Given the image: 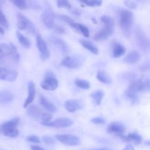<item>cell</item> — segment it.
<instances>
[{
  "mask_svg": "<svg viewBox=\"0 0 150 150\" xmlns=\"http://www.w3.org/2000/svg\"><path fill=\"white\" fill-rule=\"evenodd\" d=\"M10 49H11V56L13 57V60H14L16 62H18L19 59H20V56H19L18 52V50L16 48V47L13 45V43L10 44Z\"/></svg>",
  "mask_w": 150,
  "mask_h": 150,
  "instance_id": "33",
  "label": "cell"
},
{
  "mask_svg": "<svg viewBox=\"0 0 150 150\" xmlns=\"http://www.w3.org/2000/svg\"><path fill=\"white\" fill-rule=\"evenodd\" d=\"M120 138L124 142H133L135 144H140L143 142V139H142V136L136 133H130L128 135H127V136L122 135V136H120Z\"/></svg>",
  "mask_w": 150,
  "mask_h": 150,
  "instance_id": "16",
  "label": "cell"
},
{
  "mask_svg": "<svg viewBox=\"0 0 150 150\" xmlns=\"http://www.w3.org/2000/svg\"><path fill=\"white\" fill-rule=\"evenodd\" d=\"M57 17H58L60 20L63 21L64 22H66V23H68V24L70 25L71 27H73V25H74V23H76V22H75L71 18L69 17V16H66V15H57Z\"/></svg>",
  "mask_w": 150,
  "mask_h": 150,
  "instance_id": "35",
  "label": "cell"
},
{
  "mask_svg": "<svg viewBox=\"0 0 150 150\" xmlns=\"http://www.w3.org/2000/svg\"><path fill=\"white\" fill-rule=\"evenodd\" d=\"M71 13H73V14L76 15V16H79V15L81 14V13H80V12H79V10H76H76H73V11H72Z\"/></svg>",
  "mask_w": 150,
  "mask_h": 150,
  "instance_id": "47",
  "label": "cell"
},
{
  "mask_svg": "<svg viewBox=\"0 0 150 150\" xmlns=\"http://www.w3.org/2000/svg\"></svg>",
  "mask_w": 150,
  "mask_h": 150,
  "instance_id": "53",
  "label": "cell"
},
{
  "mask_svg": "<svg viewBox=\"0 0 150 150\" xmlns=\"http://www.w3.org/2000/svg\"><path fill=\"white\" fill-rule=\"evenodd\" d=\"M64 107L69 112L73 113L81 108V103L78 100H69L64 103Z\"/></svg>",
  "mask_w": 150,
  "mask_h": 150,
  "instance_id": "19",
  "label": "cell"
},
{
  "mask_svg": "<svg viewBox=\"0 0 150 150\" xmlns=\"http://www.w3.org/2000/svg\"><path fill=\"white\" fill-rule=\"evenodd\" d=\"M140 70L141 71H147V70H149V61L146 62V63L142 64V66L140 67Z\"/></svg>",
  "mask_w": 150,
  "mask_h": 150,
  "instance_id": "44",
  "label": "cell"
},
{
  "mask_svg": "<svg viewBox=\"0 0 150 150\" xmlns=\"http://www.w3.org/2000/svg\"><path fill=\"white\" fill-rule=\"evenodd\" d=\"M83 63V59L80 56H67L62 60L61 64L63 67H67L70 69L78 68Z\"/></svg>",
  "mask_w": 150,
  "mask_h": 150,
  "instance_id": "8",
  "label": "cell"
},
{
  "mask_svg": "<svg viewBox=\"0 0 150 150\" xmlns=\"http://www.w3.org/2000/svg\"><path fill=\"white\" fill-rule=\"evenodd\" d=\"M17 18V26L18 29H21V30L26 31V32H28L30 34L35 33L36 29H35V25L24 15H23L22 13H18Z\"/></svg>",
  "mask_w": 150,
  "mask_h": 150,
  "instance_id": "6",
  "label": "cell"
},
{
  "mask_svg": "<svg viewBox=\"0 0 150 150\" xmlns=\"http://www.w3.org/2000/svg\"><path fill=\"white\" fill-rule=\"evenodd\" d=\"M133 22H134V15L133 12L126 9H122L120 13L119 24L125 36H130Z\"/></svg>",
  "mask_w": 150,
  "mask_h": 150,
  "instance_id": "1",
  "label": "cell"
},
{
  "mask_svg": "<svg viewBox=\"0 0 150 150\" xmlns=\"http://www.w3.org/2000/svg\"><path fill=\"white\" fill-rule=\"evenodd\" d=\"M135 38H136V44L141 49L144 51H148L149 47V39L141 26H138L136 27L135 31Z\"/></svg>",
  "mask_w": 150,
  "mask_h": 150,
  "instance_id": "4",
  "label": "cell"
},
{
  "mask_svg": "<svg viewBox=\"0 0 150 150\" xmlns=\"http://www.w3.org/2000/svg\"><path fill=\"white\" fill-rule=\"evenodd\" d=\"M81 2L89 7H99L102 4V1L100 0H86V1H81Z\"/></svg>",
  "mask_w": 150,
  "mask_h": 150,
  "instance_id": "34",
  "label": "cell"
},
{
  "mask_svg": "<svg viewBox=\"0 0 150 150\" xmlns=\"http://www.w3.org/2000/svg\"><path fill=\"white\" fill-rule=\"evenodd\" d=\"M53 29L59 34H64L65 32V30H64V28L62 27L61 26H59V25H55Z\"/></svg>",
  "mask_w": 150,
  "mask_h": 150,
  "instance_id": "43",
  "label": "cell"
},
{
  "mask_svg": "<svg viewBox=\"0 0 150 150\" xmlns=\"http://www.w3.org/2000/svg\"><path fill=\"white\" fill-rule=\"evenodd\" d=\"M41 87L45 90L54 91L57 89L59 86V81L55 78L54 73L48 71L45 73V78L41 82Z\"/></svg>",
  "mask_w": 150,
  "mask_h": 150,
  "instance_id": "5",
  "label": "cell"
},
{
  "mask_svg": "<svg viewBox=\"0 0 150 150\" xmlns=\"http://www.w3.org/2000/svg\"><path fill=\"white\" fill-rule=\"evenodd\" d=\"M16 35H17L18 40V42L22 46H23L24 48H29L31 46V42L29 40V38H26V36H24L23 35H22L21 33H20L19 32H16Z\"/></svg>",
  "mask_w": 150,
  "mask_h": 150,
  "instance_id": "27",
  "label": "cell"
},
{
  "mask_svg": "<svg viewBox=\"0 0 150 150\" xmlns=\"http://www.w3.org/2000/svg\"><path fill=\"white\" fill-rule=\"evenodd\" d=\"M80 43L81 44L83 48H85L86 49H87L88 51H90L91 53L94 54H98L99 53V50L98 48L92 43L91 41L89 40H81Z\"/></svg>",
  "mask_w": 150,
  "mask_h": 150,
  "instance_id": "24",
  "label": "cell"
},
{
  "mask_svg": "<svg viewBox=\"0 0 150 150\" xmlns=\"http://www.w3.org/2000/svg\"><path fill=\"white\" fill-rule=\"evenodd\" d=\"M75 84L76 86L81 88L82 89H89L90 88V83L87 81L83 80V79H77L75 81Z\"/></svg>",
  "mask_w": 150,
  "mask_h": 150,
  "instance_id": "31",
  "label": "cell"
},
{
  "mask_svg": "<svg viewBox=\"0 0 150 150\" xmlns=\"http://www.w3.org/2000/svg\"><path fill=\"white\" fill-rule=\"evenodd\" d=\"M123 150H135V149H134V147H133L132 145L128 144V145H127V146H126L124 149H123Z\"/></svg>",
  "mask_w": 150,
  "mask_h": 150,
  "instance_id": "46",
  "label": "cell"
},
{
  "mask_svg": "<svg viewBox=\"0 0 150 150\" xmlns=\"http://www.w3.org/2000/svg\"><path fill=\"white\" fill-rule=\"evenodd\" d=\"M125 131V127L124 125L118 122H113L110 123L107 127V132L109 133H114L118 136H122Z\"/></svg>",
  "mask_w": 150,
  "mask_h": 150,
  "instance_id": "14",
  "label": "cell"
},
{
  "mask_svg": "<svg viewBox=\"0 0 150 150\" xmlns=\"http://www.w3.org/2000/svg\"><path fill=\"white\" fill-rule=\"evenodd\" d=\"M40 103L42 105V108L44 109H45L46 111H49V112H55L57 108H56L55 105L52 103L51 102H50L49 100L46 99L44 96L40 95Z\"/></svg>",
  "mask_w": 150,
  "mask_h": 150,
  "instance_id": "22",
  "label": "cell"
},
{
  "mask_svg": "<svg viewBox=\"0 0 150 150\" xmlns=\"http://www.w3.org/2000/svg\"><path fill=\"white\" fill-rule=\"evenodd\" d=\"M102 23L104 26L98 32L95 34L93 39L96 41H103L106 40L109 36L114 33V21L111 18L105 17L102 19Z\"/></svg>",
  "mask_w": 150,
  "mask_h": 150,
  "instance_id": "2",
  "label": "cell"
},
{
  "mask_svg": "<svg viewBox=\"0 0 150 150\" xmlns=\"http://www.w3.org/2000/svg\"><path fill=\"white\" fill-rule=\"evenodd\" d=\"M91 122L95 125H103L105 122V120L101 117H95L91 120Z\"/></svg>",
  "mask_w": 150,
  "mask_h": 150,
  "instance_id": "41",
  "label": "cell"
},
{
  "mask_svg": "<svg viewBox=\"0 0 150 150\" xmlns=\"http://www.w3.org/2000/svg\"><path fill=\"white\" fill-rule=\"evenodd\" d=\"M95 150H109V149H105V148H102V149H95Z\"/></svg>",
  "mask_w": 150,
  "mask_h": 150,
  "instance_id": "49",
  "label": "cell"
},
{
  "mask_svg": "<svg viewBox=\"0 0 150 150\" xmlns=\"http://www.w3.org/2000/svg\"><path fill=\"white\" fill-rule=\"evenodd\" d=\"M30 149L32 150H45L43 148H42L41 146H38V145H32L30 146Z\"/></svg>",
  "mask_w": 150,
  "mask_h": 150,
  "instance_id": "45",
  "label": "cell"
},
{
  "mask_svg": "<svg viewBox=\"0 0 150 150\" xmlns=\"http://www.w3.org/2000/svg\"><path fill=\"white\" fill-rule=\"evenodd\" d=\"M14 94L8 90L0 91V103L8 104L14 100Z\"/></svg>",
  "mask_w": 150,
  "mask_h": 150,
  "instance_id": "18",
  "label": "cell"
},
{
  "mask_svg": "<svg viewBox=\"0 0 150 150\" xmlns=\"http://www.w3.org/2000/svg\"><path fill=\"white\" fill-rule=\"evenodd\" d=\"M103 95H104V93L103 91L97 90V91H95L94 92H92V95H91V97H92V98L93 99L94 102L95 103V104L99 105H100L101 102H102Z\"/></svg>",
  "mask_w": 150,
  "mask_h": 150,
  "instance_id": "30",
  "label": "cell"
},
{
  "mask_svg": "<svg viewBox=\"0 0 150 150\" xmlns=\"http://www.w3.org/2000/svg\"><path fill=\"white\" fill-rule=\"evenodd\" d=\"M12 3L21 10H26L28 8V3L24 0H13L12 1Z\"/></svg>",
  "mask_w": 150,
  "mask_h": 150,
  "instance_id": "32",
  "label": "cell"
},
{
  "mask_svg": "<svg viewBox=\"0 0 150 150\" xmlns=\"http://www.w3.org/2000/svg\"><path fill=\"white\" fill-rule=\"evenodd\" d=\"M139 80L140 92H148L149 90V79L146 77L141 78Z\"/></svg>",
  "mask_w": 150,
  "mask_h": 150,
  "instance_id": "29",
  "label": "cell"
},
{
  "mask_svg": "<svg viewBox=\"0 0 150 150\" xmlns=\"http://www.w3.org/2000/svg\"><path fill=\"white\" fill-rule=\"evenodd\" d=\"M0 23L4 27H7L8 26V23H7V18H6L5 15L2 13L1 10H0Z\"/></svg>",
  "mask_w": 150,
  "mask_h": 150,
  "instance_id": "38",
  "label": "cell"
},
{
  "mask_svg": "<svg viewBox=\"0 0 150 150\" xmlns=\"http://www.w3.org/2000/svg\"><path fill=\"white\" fill-rule=\"evenodd\" d=\"M18 76L17 71L6 67H0V79L6 81H13Z\"/></svg>",
  "mask_w": 150,
  "mask_h": 150,
  "instance_id": "13",
  "label": "cell"
},
{
  "mask_svg": "<svg viewBox=\"0 0 150 150\" xmlns=\"http://www.w3.org/2000/svg\"><path fill=\"white\" fill-rule=\"evenodd\" d=\"M124 4L125 5L127 6V7L130 9H136V2L134 1H124Z\"/></svg>",
  "mask_w": 150,
  "mask_h": 150,
  "instance_id": "42",
  "label": "cell"
},
{
  "mask_svg": "<svg viewBox=\"0 0 150 150\" xmlns=\"http://www.w3.org/2000/svg\"><path fill=\"white\" fill-rule=\"evenodd\" d=\"M126 53V48L122 44L114 41L112 43V55L114 58H119Z\"/></svg>",
  "mask_w": 150,
  "mask_h": 150,
  "instance_id": "17",
  "label": "cell"
},
{
  "mask_svg": "<svg viewBox=\"0 0 150 150\" xmlns=\"http://www.w3.org/2000/svg\"><path fill=\"white\" fill-rule=\"evenodd\" d=\"M0 4H1V2H0Z\"/></svg>",
  "mask_w": 150,
  "mask_h": 150,
  "instance_id": "52",
  "label": "cell"
},
{
  "mask_svg": "<svg viewBox=\"0 0 150 150\" xmlns=\"http://www.w3.org/2000/svg\"><path fill=\"white\" fill-rule=\"evenodd\" d=\"M0 150H4V149H0Z\"/></svg>",
  "mask_w": 150,
  "mask_h": 150,
  "instance_id": "51",
  "label": "cell"
},
{
  "mask_svg": "<svg viewBox=\"0 0 150 150\" xmlns=\"http://www.w3.org/2000/svg\"><path fill=\"white\" fill-rule=\"evenodd\" d=\"M140 92V86H139V79H133L131 81L127 91H126V97L131 100L133 103L138 102V92Z\"/></svg>",
  "mask_w": 150,
  "mask_h": 150,
  "instance_id": "7",
  "label": "cell"
},
{
  "mask_svg": "<svg viewBox=\"0 0 150 150\" xmlns=\"http://www.w3.org/2000/svg\"><path fill=\"white\" fill-rule=\"evenodd\" d=\"M10 55H11L10 45L6 43H0V59Z\"/></svg>",
  "mask_w": 150,
  "mask_h": 150,
  "instance_id": "28",
  "label": "cell"
},
{
  "mask_svg": "<svg viewBox=\"0 0 150 150\" xmlns=\"http://www.w3.org/2000/svg\"><path fill=\"white\" fill-rule=\"evenodd\" d=\"M40 119L42 120V122H49L52 119V115L48 113H42Z\"/></svg>",
  "mask_w": 150,
  "mask_h": 150,
  "instance_id": "37",
  "label": "cell"
},
{
  "mask_svg": "<svg viewBox=\"0 0 150 150\" xmlns=\"http://www.w3.org/2000/svg\"><path fill=\"white\" fill-rule=\"evenodd\" d=\"M26 140L29 142H32V143L35 144H40V140L39 138L36 136H29L26 139Z\"/></svg>",
  "mask_w": 150,
  "mask_h": 150,
  "instance_id": "40",
  "label": "cell"
},
{
  "mask_svg": "<svg viewBox=\"0 0 150 150\" xmlns=\"http://www.w3.org/2000/svg\"><path fill=\"white\" fill-rule=\"evenodd\" d=\"M26 114H27L28 116L32 117L34 120H38L39 118H40L42 112H41L40 109L37 105H33L28 108Z\"/></svg>",
  "mask_w": 150,
  "mask_h": 150,
  "instance_id": "23",
  "label": "cell"
},
{
  "mask_svg": "<svg viewBox=\"0 0 150 150\" xmlns=\"http://www.w3.org/2000/svg\"><path fill=\"white\" fill-rule=\"evenodd\" d=\"M35 93H36V91H35V83L32 81H29L28 83V94H29V95H28L27 98L23 103V108H27L30 104L32 103V102L35 100Z\"/></svg>",
  "mask_w": 150,
  "mask_h": 150,
  "instance_id": "15",
  "label": "cell"
},
{
  "mask_svg": "<svg viewBox=\"0 0 150 150\" xmlns=\"http://www.w3.org/2000/svg\"><path fill=\"white\" fill-rule=\"evenodd\" d=\"M53 43L63 53V54H67V51H68V46L66 44V42H64L63 40H62L61 38H57V37H54V38L51 39Z\"/></svg>",
  "mask_w": 150,
  "mask_h": 150,
  "instance_id": "21",
  "label": "cell"
},
{
  "mask_svg": "<svg viewBox=\"0 0 150 150\" xmlns=\"http://www.w3.org/2000/svg\"><path fill=\"white\" fill-rule=\"evenodd\" d=\"M36 43L38 50L40 52V56L43 59L48 58L50 56V51L48 48L47 43L42 39L40 35H37L36 36Z\"/></svg>",
  "mask_w": 150,
  "mask_h": 150,
  "instance_id": "12",
  "label": "cell"
},
{
  "mask_svg": "<svg viewBox=\"0 0 150 150\" xmlns=\"http://www.w3.org/2000/svg\"><path fill=\"white\" fill-rule=\"evenodd\" d=\"M55 17V14L51 8L45 9L42 13V23L47 28L53 29L55 26V23H54Z\"/></svg>",
  "mask_w": 150,
  "mask_h": 150,
  "instance_id": "10",
  "label": "cell"
},
{
  "mask_svg": "<svg viewBox=\"0 0 150 150\" xmlns=\"http://www.w3.org/2000/svg\"><path fill=\"white\" fill-rule=\"evenodd\" d=\"M57 4L59 8H66L69 9V10L72 8L71 4L66 0H58V1H57Z\"/></svg>",
  "mask_w": 150,
  "mask_h": 150,
  "instance_id": "36",
  "label": "cell"
},
{
  "mask_svg": "<svg viewBox=\"0 0 150 150\" xmlns=\"http://www.w3.org/2000/svg\"><path fill=\"white\" fill-rule=\"evenodd\" d=\"M56 138L60 143L67 146H76L80 143L79 138L72 134L57 135Z\"/></svg>",
  "mask_w": 150,
  "mask_h": 150,
  "instance_id": "9",
  "label": "cell"
},
{
  "mask_svg": "<svg viewBox=\"0 0 150 150\" xmlns=\"http://www.w3.org/2000/svg\"><path fill=\"white\" fill-rule=\"evenodd\" d=\"M97 79L105 84H110L111 83V79L110 76L103 70H99L97 74Z\"/></svg>",
  "mask_w": 150,
  "mask_h": 150,
  "instance_id": "25",
  "label": "cell"
},
{
  "mask_svg": "<svg viewBox=\"0 0 150 150\" xmlns=\"http://www.w3.org/2000/svg\"><path fill=\"white\" fill-rule=\"evenodd\" d=\"M145 144H146V145H149V142H146V143H145Z\"/></svg>",
  "mask_w": 150,
  "mask_h": 150,
  "instance_id": "50",
  "label": "cell"
},
{
  "mask_svg": "<svg viewBox=\"0 0 150 150\" xmlns=\"http://www.w3.org/2000/svg\"><path fill=\"white\" fill-rule=\"evenodd\" d=\"M73 28V29H76L77 31H79V32H80L81 35H83L85 38H89V29H88L85 25L81 24V23H75Z\"/></svg>",
  "mask_w": 150,
  "mask_h": 150,
  "instance_id": "26",
  "label": "cell"
},
{
  "mask_svg": "<svg viewBox=\"0 0 150 150\" xmlns=\"http://www.w3.org/2000/svg\"><path fill=\"white\" fill-rule=\"evenodd\" d=\"M42 125H45L46 127H57V128H62V127H70L73 125V121L70 119L68 118H59L49 122H42Z\"/></svg>",
  "mask_w": 150,
  "mask_h": 150,
  "instance_id": "11",
  "label": "cell"
},
{
  "mask_svg": "<svg viewBox=\"0 0 150 150\" xmlns=\"http://www.w3.org/2000/svg\"><path fill=\"white\" fill-rule=\"evenodd\" d=\"M140 59L141 55L137 51H132L125 57L124 61L127 64H135V63H137L140 60Z\"/></svg>",
  "mask_w": 150,
  "mask_h": 150,
  "instance_id": "20",
  "label": "cell"
},
{
  "mask_svg": "<svg viewBox=\"0 0 150 150\" xmlns=\"http://www.w3.org/2000/svg\"><path fill=\"white\" fill-rule=\"evenodd\" d=\"M20 122L19 117H14L9 121L2 123L0 125V132L4 136L10 138H16L18 136L19 131L18 125Z\"/></svg>",
  "mask_w": 150,
  "mask_h": 150,
  "instance_id": "3",
  "label": "cell"
},
{
  "mask_svg": "<svg viewBox=\"0 0 150 150\" xmlns=\"http://www.w3.org/2000/svg\"><path fill=\"white\" fill-rule=\"evenodd\" d=\"M4 29H2V28H1V26H0V33L1 34H4Z\"/></svg>",
  "mask_w": 150,
  "mask_h": 150,
  "instance_id": "48",
  "label": "cell"
},
{
  "mask_svg": "<svg viewBox=\"0 0 150 150\" xmlns=\"http://www.w3.org/2000/svg\"><path fill=\"white\" fill-rule=\"evenodd\" d=\"M42 141H43L44 143L46 144H48V145L54 144H55V142H56V141L54 140L53 138H51V136H42Z\"/></svg>",
  "mask_w": 150,
  "mask_h": 150,
  "instance_id": "39",
  "label": "cell"
}]
</instances>
